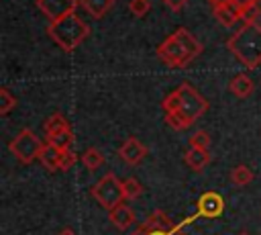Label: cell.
Here are the masks:
<instances>
[{"label":"cell","instance_id":"1","mask_svg":"<svg viewBox=\"0 0 261 235\" xmlns=\"http://www.w3.org/2000/svg\"><path fill=\"white\" fill-rule=\"evenodd\" d=\"M161 108L165 110V123L175 131H184L208 110V100L190 82H181L163 98Z\"/></svg>","mask_w":261,"mask_h":235},{"label":"cell","instance_id":"2","mask_svg":"<svg viewBox=\"0 0 261 235\" xmlns=\"http://www.w3.org/2000/svg\"><path fill=\"white\" fill-rule=\"evenodd\" d=\"M204 51V45L186 29H175L165 41L157 45V57L167 67H184Z\"/></svg>","mask_w":261,"mask_h":235},{"label":"cell","instance_id":"3","mask_svg":"<svg viewBox=\"0 0 261 235\" xmlns=\"http://www.w3.org/2000/svg\"><path fill=\"white\" fill-rule=\"evenodd\" d=\"M226 49L247 69H257L261 65V25L243 22V27L226 39Z\"/></svg>","mask_w":261,"mask_h":235},{"label":"cell","instance_id":"4","mask_svg":"<svg viewBox=\"0 0 261 235\" xmlns=\"http://www.w3.org/2000/svg\"><path fill=\"white\" fill-rule=\"evenodd\" d=\"M47 35L63 49V51H73L82 45V41L90 35V27L75 14H67L59 20L49 22L47 27Z\"/></svg>","mask_w":261,"mask_h":235},{"label":"cell","instance_id":"5","mask_svg":"<svg viewBox=\"0 0 261 235\" xmlns=\"http://www.w3.org/2000/svg\"><path fill=\"white\" fill-rule=\"evenodd\" d=\"M90 194H92V198H94L102 208H106L108 213H110L112 208H116L118 204H122V200H124L122 182L116 178L114 172L104 174V176L92 186Z\"/></svg>","mask_w":261,"mask_h":235},{"label":"cell","instance_id":"6","mask_svg":"<svg viewBox=\"0 0 261 235\" xmlns=\"http://www.w3.org/2000/svg\"><path fill=\"white\" fill-rule=\"evenodd\" d=\"M10 153L20 161V163H33L35 159H39V153L43 149L41 139L33 133V129L24 127L16 133V137L8 143Z\"/></svg>","mask_w":261,"mask_h":235},{"label":"cell","instance_id":"7","mask_svg":"<svg viewBox=\"0 0 261 235\" xmlns=\"http://www.w3.org/2000/svg\"><path fill=\"white\" fill-rule=\"evenodd\" d=\"M80 6V0H37V8L53 22L59 20L71 12H75V8Z\"/></svg>","mask_w":261,"mask_h":235},{"label":"cell","instance_id":"8","mask_svg":"<svg viewBox=\"0 0 261 235\" xmlns=\"http://www.w3.org/2000/svg\"><path fill=\"white\" fill-rule=\"evenodd\" d=\"M222 210H224V198H222L218 192L208 190V192H204V194L198 198V208H196V215H198V217L216 219Z\"/></svg>","mask_w":261,"mask_h":235},{"label":"cell","instance_id":"9","mask_svg":"<svg viewBox=\"0 0 261 235\" xmlns=\"http://www.w3.org/2000/svg\"><path fill=\"white\" fill-rule=\"evenodd\" d=\"M118 155H120V159H122L124 163L137 166V163H141V161L145 159L147 147H145L137 137H128V139H124L122 145L118 147Z\"/></svg>","mask_w":261,"mask_h":235},{"label":"cell","instance_id":"10","mask_svg":"<svg viewBox=\"0 0 261 235\" xmlns=\"http://www.w3.org/2000/svg\"><path fill=\"white\" fill-rule=\"evenodd\" d=\"M139 229H143V231H179L181 227L179 225H175L169 217H167V213H163V210H153L141 225H139Z\"/></svg>","mask_w":261,"mask_h":235},{"label":"cell","instance_id":"11","mask_svg":"<svg viewBox=\"0 0 261 235\" xmlns=\"http://www.w3.org/2000/svg\"><path fill=\"white\" fill-rule=\"evenodd\" d=\"M108 219H110V223L116 227V229H120V231H124V229H128L130 225H135V221H137V217H135V210L128 206V204H118L116 208H112L110 213H108Z\"/></svg>","mask_w":261,"mask_h":235},{"label":"cell","instance_id":"12","mask_svg":"<svg viewBox=\"0 0 261 235\" xmlns=\"http://www.w3.org/2000/svg\"><path fill=\"white\" fill-rule=\"evenodd\" d=\"M184 161L192 172H204V168L210 163V153L208 149H196V147H188L184 153Z\"/></svg>","mask_w":261,"mask_h":235},{"label":"cell","instance_id":"13","mask_svg":"<svg viewBox=\"0 0 261 235\" xmlns=\"http://www.w3.org/2000/svg\"><path fill=\"white\" fill-rule=\"evenodd\" d=\"M228 90L237 96V98H249L255 90V84L253 80L245 74V72H239L237 76H232V80L228 82Z\"/></svg>","mask_w":261,"mask_h":235},{"label":"cell","instance_id":"14","mask_svg":"<svg viewBox=\"0 0 261 235\" xmlns=\"http://www.w3.org/2000/svg\"><path fill=\"white\" fill-rule=\"evenodd\" d=\"M61 153L57 147H53L51 143H43V149L39 153V161L43 163L45 170L49 172H57L59 170V163H61Z\"/></svg>","mask_w":261,"mask_h":235},{"label":"cell","instance_id":"15","mask_svg":"<svg viewBox=\"0 0 261 235\" xmlns=\"http://www.w3.org/2000/svg\"><path fill=\"white\" fill-rule=\"evenodd\" d=\"M43 131H45L47 137H51V135H57L61 131H71V125H69V121H67V116L63 112H53L51 116L45 119Z\"/></svg>","mask_w":261,"mask_h":235},{"label":"cell","instance_id":"16","mask_svg":"<svg viewBox=\"0 0 261 235\" xmlns=\"http://www.w3.org/2000/svg\"><path fill=\"white\" fill-rule=\"evenodd\" d=\"M80 4L84 6V10L94 16V18H102L112 6H114V0H80Z\"/></svg>","mask_w":261,"mask_h":235},{"label":"cell","instance_id":"17","mask_svg":"<svg viewBox=\"0 0 261 235\" xmlns=\"http://www.w3.org/2000/svg\"><path fill=\"white\" fill-rule=\"evenodd\" d=\"M212 14L216 16V20L222 25V27H230L234 25L239 18V10L232 6V4H224V6H214L212 8Z\"/></svg>","mask_w":261,"mask_h":235},{"label":"cell","instance_id":"18","mask_svg":"<svg viewBox=\"0 0 261 235\" xmlns=\"http://www.w3.org/2000/svg\"><path fill=\"white\" fill-rule=\"evenodd\" d=\"M253 178H255V174L245 163H239L230 170V180H232L234 186H249L253 182Z\"/></svg>","mask_w":261,"mask_h":235},{"label":"cell","instance_id":"19","mask_svg":"<svg viewBox=\"0 0 261 235\" xmlns=\"http://www.w3.org/2000/svg\"><path fill=\"white\" fill-rule=\"evenodd\" d=\"M82 163H84L90 172H94V170H98V168L104 163V155H102L100 149H96V147H88V149L82 153Z\"/></svg>","mask_w":261,"mask_h":235},{"label":"cell","instance_id":"20","mask_svg":"<svg viewBox=\"0 0 261 235\" xmlns=\"http://www.w3.org/2000/svg\"><path fill=\"white\" fill-rule=\"evenodd\" d=\"M47 143H51L59 151H67V149H71V143H73V131H61L57 135H51V137H47Z\"/></svg>","mask_w":261,"mask_h":235},{"label":"cell","instance_id":"21","mask_svg":"<svg viewBox=\"0 0 261 235\" xmlns=\"http://www.w3.org/2000/svg\"><path fill=\"white\" fill-rule=\"evenodd\" d=\"M122 192H124V200H135L143 194V184L130 176V178L122 180Z\"/></svg>","mask_w":261,"mask_h":235},{"label":"cell","instance_id":"22","mask_svg":"<svg viewBox=\"0 0 261 235\" xmlns=\"http://www.w3.org/2000/svg\"><path fill=\"white\" fill-rule=\"evenodd\" d=\"M237 10H239V18H241L243 22H257V20H259V14H261L259 2L241 6V8H237Z\"/></svg>","mask_w":261,"mask_h":235},{"label":"cell","instance_id":"23","mask_svg":"<svg viewBox=\"0 0 261 235\" xmlns=\"http://www.w3.org/2000/svg\"><path fill=\"white\" fill-rule=\"evenodd\" d=\"M188 143H190V147H196V149H208L210 147V135L206 129H200L194 135H190Z\"/></svg>","mask_w":261,"mask_h":235},{"label":"cell","instance_id":"24","mask_svg":"<svg viewBox=\"0 0 261 235\" xmlns=\"http://www.w3.org/2000/svg\"><path fill=\"white\" fill-rule=\"evenodd\" d=\"M14 106H16V96H12L8 88H0V114H8Z\"/></svg>","mask_w":261,"mask_h":235},{"label":"cell","instance_id":"25","mask_svg":"<svg viewBox=\"0 0 261 235\" xmlns=\"http://www.w3.org/2000/svg\"><path fill=\"white\" fill-rule=\"evenodd\" d=\"M128 10L135 16H145L151 10V0H130L128 2Z\"/></svg>","mask_w":261,"mask_h":235},{"label":"cell","instance_id":"26","mask_svg":"<svg viewBox=\"0 0 261 235\" xmlns=\"http://www.w3.org/2000/svg\"><path fill=\"white\" fill-rule=\"evenodd\" d=\"M75 161H77V155H75L71 149H67V151H63V153H61L59 170H61V172H67L69 168H73V166H75Z\"/></svg>","mask_w":261,"mask_h":235},{"label":"cell","instance_id":"27","mask_svg":"<svg viewBox=\"0 0 261 235\" xmlns=\"http://www.w3.org/2000/svg\"><path fill=\"white\" fill-rule=\"evenodd\" d=\"M163 2H165V4H167L171 10H173V12H179V10H181V8L188 4V0H163Z\"/></svg>","mask_w":261,"mask_h":235},{"label":"cell","instance_id":"28","mask_svg":"<svg viewBox=\"0 0 261 235\" xmlns=\"http://www.w3.org/2000/svg\"><path fill=\"white\" fill-rule=\"evenodd\" d=\"M259 0H232V6L234 8H241V6H247V4H255Z\"/></svg>","mask_w":261,"mask_h":235},{"label":"cell","instance_id":"29","mask_svg":"<svg viewBox=\"0 0 261 235\" xmlns=\"http://www.w3.org/2000/svg\"><path fill=\"white\" fill-rule=\"evenodd\" d=\"M210 2V6L214 8V6H224V4H232V0H208Z\"/></svg>","mask_w":261,"mask_h":235},{"label":"cell","instance_id":"30","mask_svg":"<svg viewBox=\"0 0 261 235\" xmlns=\"http://www.w3.org/2000/svg\"><path fill=\"white\" fill-rule=\"evenodd\" d=\"M57 235H77V233H75L73 229H61V231H59Z\"/></svg>","mask_w":261,"mask_h":235},{"label":"cell","instance_id":"31","mask_svg":"<svg viewBox=\"0 0 261 235\" xmlns=\"http://www.w3.org/2000/svg\"><path fill=\"white\" fill-rule=\"evenodd\" d=\"M239 235H251V233H249V231H241Z\"/></svg>","mask_w":261,"mask_h":235}]
</instances>
